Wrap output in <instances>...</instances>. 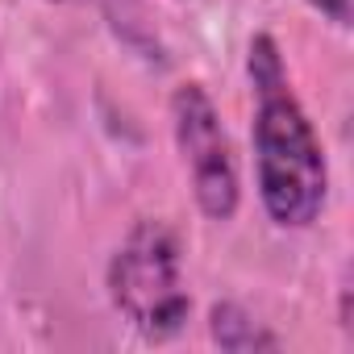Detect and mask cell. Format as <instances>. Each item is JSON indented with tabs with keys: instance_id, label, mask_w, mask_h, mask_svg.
<instances>
[{
	"instance_id": "1",
	"label": "cell",
	"mask_w": 354,
	"mask_h": 354,
	"mask_svg": "<svg viewBox=\"0 0 354 354\" xmlns=\"http://www.w3.org/2000/svg\"><path fill=\"white\" fill-rule=\"evenodd\" d=\"M250 92H254V180L267 217L279 230L317 225L329 196V162L308 121L300 96L292 92V75L283 67L279 42L271 34H254L246 50Z\"/></svg>"
},
{
	"instance_id": "2",
	"label": "cell",
	"mask_w": 354,
	"mask_h": 354,
	"mask_svg": "<svg viewBox=\"0 0 354 354\" xmlns=\"http://www.w3.org/2000/svg\"><path fill=\"white\" fill-rule=\"evenodd\" d=\"M104 288L129 329H138L146 342H171L192 317L180 234L162 217L133 221L109 259Z\"/></svg>"
},
{
	"instance_id": "3",
	"label": "cell",
	"mask_w": 354,
	"mask_h": 354,
	"mask_svg": "<svg viewBox=\"0 0 354 354\" xmlns=\"http://www.w3.org/2000/svg\"><path fill=\"white\" fill-rule=\"evenodd\" d=\"M171 133H175V150L184 158L196 209L209 221H234L242 205V175H238L234 142L205 84L188 80L171 92Z\"/></svg>"
},
{
	"instance_id": "4",
	"label": "cell",
	"mask_w": 354,
	"mask_h": 354,
	"mask_svg": "<svg viewBox=\"0 0 354 354\" xmlns=\"http://www.w3.org/2000/svg\"><path fill=\"white\" fill-rule=\"evenodd\" d=\"M209 333L221 350H234V354H250V350H279V337L254 321L242 304L234 300H221L209 308Z\"/></svg>"
},
{
	"instance_id": "5",
	"label": "cell",
	"mask_w": 354,
	"mask_h": 354,
	"mask_svg": "<svg viewBox=\"0 0 354 354\" xmlns=\"http://www.w3.org/2000/svg\"><path fill=\"white\" fill-rule=\"evenodd\" d=\"M317 13H325L333 26H350V0H308Z\"/></svg>"
},
{
	"instance_id": "6",
	"label": "cell",
	"mask_w": 354,
	"mask_h": 354,
	"mask_svg": "<svg viewBox=\"0 0 354 354\" xmlns=\"http://www.w3.org/2000/svg\"><path fill=\"white\" fill-rule=\"evenodd\" d=\"M50 5H80V0H50Z\"/></svg>"
}]
</instances>
